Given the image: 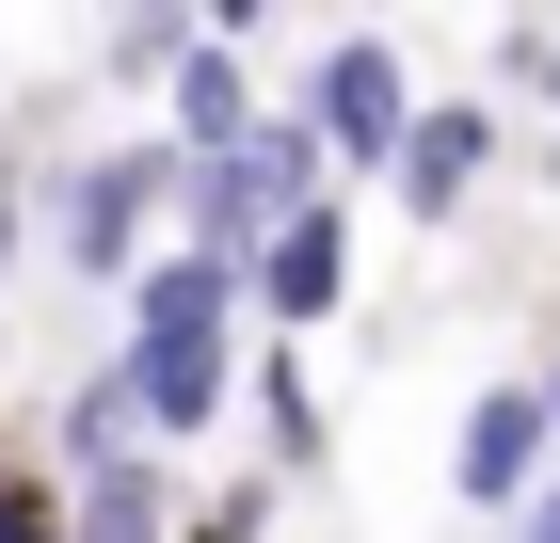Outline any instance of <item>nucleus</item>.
<instances>
[{
  "instance_id": "obj_1",
  "label": "nucleus",
  "mask_w": 560,
  "mask_h": 543,
  "mask_svg": "<svg viewBox=\"0 0 560 543\" xmlns=\"http://www.w3.org/2000/svg\"><path fill=\"white\" fill-rule=\"evenodd\" d=\"M129 416L144 432H209L224 416V272L209 256H161L144 272V335H129Z\"/></svg>"
},
{
  "instance_id": "obj_2",
  "label": "nucleus",
  "mask_w": 560,
  "mask_h": 543,
  "mask_svg": "<svg viewBox=\"0 0 560 543\" xmlns=\"http://www.w3.org/2000/svg\"><path fill=\"white\" fill-rule=\"evenodd\" d=\"M176 176H192V256H209V272H257L272 224L320 209V144H304V128H241L224 161H176Z\"/></svg>"
},
{
  "instance_id": "obj_3",
  "label": "nucleus",
  "mask_w": 560,
  "mask_h": 543,
  "mask_svg": "<svg viewBox=\"0 0 560 543\" xmlns=\"http://www.w3.org/2000/svg\"><path fill=\"white\" fill-rule=\"evenodd\" d=\"M161 192H176V144H113V161L65 192V272H129L144 224H161Z\"/></svg>"
},
{
  "instance_id": "obj_4",
  "label": "nucleus",
  "mask_w": 560,
  "mask_h": 543,
  "mask_svg": "<svg viewBox=\"0 0 560 543\" xmlns=\"http://www.w3.org/2000/svg\"><path fill=\"white\" fill-rule=\"evenodd\" d=\"M400 128H417V96H400V48H369V33H352L337 64H320V128H304V144H320V161H400Z\"/></svg>"
},
{
  "instance_id": "obj_5",
  "label": "nucleus",
  "mask_w": 560,
  "mask_h": 543,
  "mask_svg": "<svg viewBox=\"0 0 560 543\" xmlns=\"http://www.w3.org/2000/svg\"><path fill=\"white\" fill-rule=\"evenodd\" d=\"M545 400L528 383H497V400H465V511H528V480H545Z\"/></svg>"
},
{
  "instance_id": "obj_6",
  "label": "nucleus",
  "mask_w": 560,
  "mask_h": 543,
  "mask_svg": "<svg viewBox=\"0 0 560 543\" xmlns=\"http://www.w3.org/2000/svg\"><path fill=\"white\" fill-rule=\"evenodd\" d=\"M337 272H352V224H337V209H289V224L257 240V304H272V320H320Z\"/></svg>"
},
{
  "instance_id": "obj_7",
  "label": "nucleus",
  "mask_w": 560,
  "mask_h": 543,
  "mask_svg": "<svg viewBox=\"0 0 560 543\" xmlns=\"http://www.w3.org/2000/svg\"><path fill=\"white\" fill-rule=\"evenodd\" d=\"M241 128H257V113H241V64L192 33V64H176V161H224Z\"/></svg>"
},
{
  "instance_id": "obj_8",
  "label": "nucleus",
  "mask_w": 560,
  "mask_h": 543,
  "mask_svg": "<svg viewBox=\"0 0 560 543\" xmlns=\"http://www.w3.org/2000/svg\"><path fill=\"white\" fill-rule=\"evenodd\" d=\"M480 144H497V128H480V113H417V128H400V192H417V209H465V176H480Z\"/></svg>"
},
{
  "instance_id": "obj_9",
  "label": "nucleus",
  "mask_w": 560,
  "mask_h": 543,
  "mask_svg": "<svg viewBox=\"0 0 560 543\" xmlns=\"http://www.w3.org/2000/svg\"><path fill=\"white\" fill-rule=\"evenodd\" d=\"M65 543H161V480H144V463H81V511H65Z\"/></svg>"
},
{
  "instance_id": "obj_10",
  "label": "nucleus",
  "mask_w": 560,
  "mask_h": 543,
  "mask_svg": "<svg viewBox=\"0 0 560 543\" xmlns=\"http://www.w3.org/2000/svg\"><path fill=\"white\" fill-rule=\"evenodd\" d=\"M113 64H129V81L144 64H192V16H113Z\"/></svg>"
},
{
  "instance_id": "obj_11",
  "label": "nucleus",
  "mask_w": 560,
  "mask_h": 543,
  "mask_svg": "<svg viewBox=\"0 0 560 543\" xmlns=\"http://www.w3.org/2000/svg\"><path fill=\"white\" fill-rule=\"evenodd\" d=\"M0 543H65V511H48V496H16V480H0Z\"/></svg>"
},
{
  "instance_id": "obj_12",
  "label": "nucleus",
  "mask_w": 560,
  "mask_h": 543,
  "mask_svg": "<svg viewBox=\"0 0 560 543\" xmlns=\"http://www.w3.org/2000/svg\"><path fill=\"white\" fill-rule=\"evenodd\" d=\"M513 543H560V463H545V496L513 511Z\"/></svg>"
},
{
  "instance_id": "obj_13",
  "label": "nucleus",
  "mask_w": 560,
  "mask_h": 543,
  "mask_svg": "<svg viewBox=\"0 0 560 543\" xmlns=\"http://www.w3.org/2000/svg\"><path fill=\"white\" fill-rule=\"evenodd\" d=\"M0 256H16V176H0Z\"/></svg>"
},
{
  "instance_id": "obj_14",
  "label": "nucleus",
  "mask_w": 560,
  "mask_h": 543,
  "mask_svg": "<svg viewBox=\"0 0 560 543\" xmlns=\"http://www.w3.org/2000/svg\"><path fill=\"white\" fill-rule=\"evenodd\" d=\"M528 400H545V432H560V368H545V383H528Z\"/></svg>"
}]
</instances>
